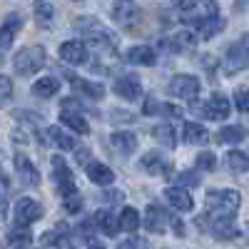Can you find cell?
Here are the masks:
<instances>
[{"instance_id":"15","label":"cell","mask_w":249,"mask_h":249,"mask_svg":"<svg viewBox=\"0 0 249 249\" xmlns=\"http://www.w3.org/2000/svg\"><path fill=\"white\" fill-rule=\"evenodd\" d=\"M70 77V85L77 95H85L90 100H102L105 97V88L100 85V82H90V80H82V77H72L70 72H65Z\"/></svg>"},{"instance_id":"38","label":"cell","mask_w":249,"mask_h":249,"mask_svg":"<svg viewBox=\"0 0 249 249\" xmlns=\"http://www.w3.org/2000/svg\"><path fill=\"white\" fill-rule=\"evenodd\" d=\"M234 105H237L239 112H249V92H247V90L239 88V90L234 92Z\"/></svg>"},{"instance_id":"33","label":"cell","mask_w":249,"mask_h":249,"mask_svg":"<svg viewBox=\"0 0 249 249\" xmlns=\"http://www.w3.org/2000/svg\"><path fill=\"white\" fill-rule=\"evenodd\" d=\"M172 177L177 179V184H179V187H197V184L202 182V177H199L197 172H192V170H184V172L172 175Z\"/></svg>"},{"instance_id":"35","label":"cell","mask_w":249,"mask_h":249,"mask_svg":"<svg viewBox=\"0 0 249 249\" xmlns=\"http://www.w3.org/2000/svg\"><path fill=\"white\" fill-rule=\"evenodd\" d=\"M195 162H197L199 170H207V172H212V170L217 167V157H214L212 152H199Z\"/></svg>"},{"instance_id":"19","label":"cell","mask_w":249,"mask_h":249,"mask_svg":"<svg viewBox=\"0 0 249 249\" xmlns=\"http://www.w3.org/2000/svg\"><path fill=\"white\" fill-rule=\"evenodd\" d=\"M5 242H8V249H28V247L33 244V234H30L28 227L15 224L13 230H8Z\"/></svg>"},{"instance_id":"10","label":"cell","mask_w":249,"mask_h":249,"mask_svg":"<svg viewBox=\"0 0 249 249\" xmlns=\"http://www.w3.org/2000/svg\"><path fill=\"white\" fill-rule=\"evenodd\" d=\"M140 167L147 172V175H155V177H172V164L170 160L160 155V152H147L142 160H140Z\"/></svg>"},{"instance_id":"20","label":"cell","mask_w":249,"mask_h":249,"mask_svg":"<svg viewBox=\"0 0 249 249\" xmlns=\"http://www.w3.org/2000/svg\"><path fill=\"white\" fill-rule=\"evenodd\" d=\"M92 219H95V224H97V230H100L102 234H107V237H115L117 230H120V217L112 214V212H107V210H97Z\"/></svg>"},{"instance_id":"28","label":"cell","mask_w":249,"mask_h":249,"mask_svg":"<svg viewBox=\"0 0 249 249\" xmlns=\"http://www.w3.org/2000/svg\"><path fill=\"white\" fill-rule=\"evenodd\" d=\"M60 122H62V124H68V127L75 130L77 135H88V132H90L88 120L82 117V115H77V112H62V115H60Z\"/></svg>"},{"instance_id":"25","label":"cell","mask_w":249,"mask_h":249,"mask_svg":"<svg viewBox=\"0 0 249 249\" xmlns=\"http://www.w3.org/2000/svg\"><path fill=\"white\" fill-rule=\"evenodd\" d=\"M244 137H247V130L242 124H230V127H222L217 132V142H222V144H239Z\"/></svg>"},{"instance_id":"37","label":"cell","mask_w":249,"mask_h":249,"mask_svg":"<svg viewBox=\"0 0 249 249\" xmlns=\"http://www.w3.org/2000/svg\"><path fill=\"white\" fill-rule=\"evenodd\" d=\"M117 249H150L147 239H142V237H130V239H124Z\"/></svg>"},{"instance_id":"31","label":"cell","mask_w":249,"mask_h":249,"mask_svg":"<svg viewBox=\"0 0 249 249\" xmlns=\"http://www.w3.org/2000/svg\"><path fill=\"white\" fill-rule=\"evenodd\" d=\"M227 164H230L232 172H249V155L239 152V150H232L227 155Z\"/></svg>"},{"instance_id":"32","label":"cell","mask_w":249,"mask_h":249,"mask_svg":"<svg viewBox=\"0 0 249 249\" xmlns=\"http://www.w3.org/2000/svg\"><path fill=\"white\" fill-rule=\"evenodd\" d=\"M175 135H177L175 127H172V124H167V122H162V124H157V127H155V137L164 144V147H175V144H177V137Z\"/></svg>"},{"instance_id":"26","label":"cell","mask_w":249,"mask_h":249,"mask_svg":"<svg viewBox=\"0 0 249 249\" xmlns=\"http://www.w3.org/2000/svg\"><path fill=\"white\" fill-rule=\"evenodd\" d=\"M140 15H142V13H140L137 8H132L130 3H120V5L115 8V20H117L120 25H124V28H130L132 23H137Z\"/></svg>"},{"instance_id":"13","label":"cell","mask_w":249,"mask_h":249,"mask_svg":"<svg viewBox=\"0 0 249 249\" xmlns=\"http://www.w3.org/2000/svg\"><path fill=\"white\" fill-rule=\"evenodd\" d=\"M115 92L122 97V100H127V102H135L142 97V82L135 77V75H122L115 80Z\"/></svg>"},{"instance_id":"46","label":"cell","mask_w":249,"mask_h":249,"mask_svg":"<svg viewBox=\"0 0 249 249\" xmlns=\"http://www.w3.org/2000/svg\"><path fill=\"white\" fill-rule=\"evenodd\" d=\"M105 199H107V202H122L124 195H122V192H105Z\"/></svg>"},{"instance_id":"27","label":"cell","mask_w":249,"mask_h":249,"mask_svg":"<svg viewBox=\"0 0 249 249\" xmlns=\"http://www.w3.org/2000/svg\"><path fill=\"white\" fill-rule=\"evenodd\" d=\"M60 90V80L57 77H40L33 85V95L35 97H53Z\"/></svg>"},{"instance_id":"8","label":"cell","mask_w":249,"mask_h":249,"mask_svg":"<svg viewBox=\"0 0 249 249\" xmlns=\"http://www.w3.org/2000/svg\"><path fill=\"white\" fill-rule=\"evenodd\" d=\"M53 179H55V184H57V190H60L62 197L77 192L75 179H72V175H70V170H68L65 160H62V155H55V157H53Z\"/></svg>"},{"instance_id":"2","label":"cell","mask_w":249,"mask_h":249,"mask_svg":"<svg viewBox=\"0 0 249 249\" xmlns=\"http://www.w3.org/2000/svg\"><path fill=\"white\" fill-rule=\"evenodd\" d=\"M75 30H80V33H85L88 35V43L95 48V50H115V35L105 28V25H100L97 20H92V18H80V20H75Z\"/></svg>"},{"instance_id":"4","label":"cell","mask_w":249,"mask_h":249,"mask_svg":"<svg viewBox=\"0 0 249 249\" xmlns=\"http://www.w3.org/2000/svg\"><path fill=\"white\" fill-rule=\"evenodd\" d=\"M13 65L20 75H33L37 72L40 68L45 65V48H40V45H28L23 48L15 57H13Z\"/></svg>"},{"instance_id":"18","label":"cell","mask_w":249,"mask_h":249,"mask_svg":"<svg viewBox=\"0 0 249 249\" xmlns=\"http://www.w3.org/2000/svg\"><path fill=\"white\" fill-rule=\"evenodd\" d=\"M85 175L90 177L92 184H100V187H107V184L115 182V172L107 167V164H102V162H90L85 167Z\"/></svg>"},{"instance_id":"1","label":"cell","mask_w":249,"mask_h":249,"mask_svg":"<svg viewBox=\"0 0 249 249\" xmlns=\"http://www.w3.org/2000/svg\"><path fill=\"white\" fill-rule=\"evenodd\" d=\"M242 207L237 190H212L207 195V217L210 219H234Z\"/></svg>"},{"instance_id":"29","label":"cell","mask_w":249,"mask_h":249,"mask_svg":"<svg viewBox=\"0 0 249 249\" xmlns=\"http://www.w3.org/2000/svg\"><path fill=\"white\" fill-rule=\"evenodd\" d=\"M48 140L60 150H75V137H70L65 130H60V127H50L48 130Z\"/></svg>"},{"instance_id":"41","label":"cell","mask_w":249,"mask_h":249,"mask_svg":"<svg viewBox=\"0 0 249 249\" xmlns=\"http://www.w3.org/2000/svg\"><path fill=\"white\" fill-rule=\"evenodd\" d=\"M0 95H3V102H8L10 97H13V82H10V77H0Z\"/></svg>"},{"instance_id":"3","label":"cell","mask_w":249,"mask_h":249,"mask_svg":"<svg viewBox=\"0 0 249 249\" xmlns=\"http://www.w3.org/2000/svg\"><path fill=\"white\" fill-rule=\"evenodd\" d=\"M244 68H249V33L239 37V43L227 48V53L222 57V72L224 75H234Z\"/></svg>"},{"instance_id":"34","label":"cell","mask_w":249,"mask_h":249,"mask_svg":"<svg viewBox=\"0 0 249 249\" xmlns=\"http://www.w3.org/2000/svg\"><path fill=\"white\" fill-rule=\"evenodd\" d=\"M62 207H65V212H70V214H80V210H82V197H80V192H72V195H68V197H62Z\"/></svg>"},{"instance_id":"17","label":"cell","mask_w":249,"mask_h":249,"mask_svg":"<svg viewBox=\"0 0 249 249\" xmlns=\"http://www.w3.org/2000/svg\"><path fill=\"white\" fill-rule=\"evenodd\" d=\"M124 60L130 62V65H144V68H152L157 62V55L150 45H135L127 50V55H124Z\"/></svg>"},{"instance_id":"43","label":"cell","mask_w":249,"mask_h":249,"mask_svg":"<svg viewBox=\"0 0 249 249\" xmlns=\"http://www.w3.org/2000/svg\"><path fill=\"white\" fill-rule=\"evenodd\" d=\"M162 112L167 117H182V110L177 105H164V102H162Z\"/></svg>"},{"instance_id":"6","label":"cell","mask_w":249,"mask_h":249,"mask_svg":"<svg viewBox=\"0 0 249 249\" xmlns=\"http://www.w3.org/2000/svg\"><path fill=\"white\" fill-rule=\"evenodd\" d=\"M184 20H187L190 25H195V30H197V35H199L202 40H210V37L219 35V33L227 28V20H224L222 15H199V18L184 15Z\"/></svg>"},{"instance_id":"7","label":"cell","mask_w":249,"mask_h":249,"mask_svg":"<svg viewBox=\"0 0 249 249\" xmlns=\"http://www.w3.org/2000/svg\"><path fill=\"white\" fill-rule=\"evenodd\" d=\"M199 88H202L199 77H195V75H177V77L170 80L167 92L172 97H179V100H195V95L199 92Z\"/></svg>"},{"instance_id":"14","label":"cell","mask_w":249,"mask_h":249,"mask_svg":"<svg viewBox=\"0 0 249 249\" xmlns=\"http://www.w3.org/2000/svg\"><path fill=\"white\" fill-rule=\"evenodd\" d=\"M164 197H167V202L175 207L177 212H192V207H195L190 192H187L184 187H179V184L167 187V190H164Z\"/></svg>"},{"instance_id":"49","label":"cell","mask_w":249,"mask_h":249,"mask_svg":"<svg viewBox=\"0 0 249 249\" xmlns=\"http://www.w3.org/2000/svg\"><path fill=\"white\" fill-rule=\"evenodd\" d=\"M62 249H75V247H70V244H65V242H62Z\"/></svg>"},{"instance_id":"9","label":"cell","mask_w":249,"mask_h":249,"mask_svg":"<svg viewBox=\"0 0 249 249\" xmlns=\"http://www.w3.org/2000/svg\"><path fill=\"white\" fill-rule=\"evenodd\" d=\"M40 217H43V207H40L35 199H30V197L18 199V204H15V224L30 227V224L37 222Z\"/></svg>"},{"instance_id":"47","label":"cell","mask_w":249,"mask_h":249,"mask_svg":"<svg viewBox=\"0 0 249 249\" xmlns=\"http://www.w3.org/2000/svg\"><path fill=\"white\" fill-rule=\"evenodd\" d=\"M172 227H175V234H177V237H184V224H182V219H172Z\"/></svg>"},{"instance_id":"22","label":"cell","mask_w":249,"mask_h":249,"mask_svg":"<svg viewBox=\"0 0 249 249\" xmlns=\"http://www.w3.org/2000/svg\"><path fill=\"white\" fill-rule=\"evenodd\" d=\"M110 142H112V147H115L120 155H132V152L137 150V137H135L132 132H124V130L112 132Z\"/></svg>"},{"instance_id":"39","label":"cell","mask_w":249,"mask_h":249,"mask_svg":"<svg viewBox=\"0 0 249 249\" xmlns=\"http://www.w3.org/2000/svg\"><path fill=\"white\" fill-rule=\"evenodd\" d=\"M62 110H65V112H72V110H75L77 115H80V112H88V107L82 105L80 100H75V97H68V100H62Z\"/></svg>"},{"instance_id":"40","label":"cell","mask_w":249,"mask_h":249,"mask_svg":"<svg viewBox=\"0 0 249 249\" xmlns=\"http://www.w3.org/2000/svg\"><path fill=\"white\" fill-rule=\"evenodd\" d=\"M199 3H202V0H172V5H175L177 10H182V13H192V10H197Z\"/></svg>"},{"instance_id":"30","label":"cell","mask_w":249,"mask_h":249,"mask_svg":"<svg viewBox=\"0 0 249 249\" xmlns=\"http://www.w3.org/2000/svg\"><path fill=\"white\" fill-rule=\"evenodd\" d=\"M137 227H140V212L132 210V207H124V210L120 212V230L135 232Z\"/></svg>"},{"instance_id":"24","label":"cell","mask_w":249,"mask_h":249,"mask_svg":"<svg viewBox=\"0 0 249 249\" xmlns=\"http://www.w3.org/2000/svg\"><path fill=\"white\" fill-rule=\"evenodd\" d=\"M33 10H35V20L40 28H50L53 20H55V8L48 3V0H35L33 3Z\"/></svg>"},{"instance_id":"42","label":"cell","mask_w":249,"mask_h":249,"mask_svg":"<svg viewBox=\"0 0 249 249\" xmlns=\"http://www.w3.org/2000/svg\"><path fill=\"white\" fill-rule=\"evenodd\" d=\"M162 112V102H157L155 97L144 100V115H160Z\"/></svg>"},{"instance_id":"45","label":"cell","mask_w":249,"mask_h":249,"mask_svg":"<svg viewBox=\"0 0 249 249\" xmlns=\"http://www.w3.org/2000/svg\"><path fill=\"white\" fill-rule=\"evenodd\" d=\"M88 157H90V150H88V147L77 150V155H75V160H77L80 164H88Z\"/></svg>"},{"instance_id":"44","label":"cell","mask_w":249,"mask_h":249,"mask_svg":"<svg viewBox=\"0 0 249 249\" xmlns=\"http://www.w3.org/2000/svg\"><path fill=\"white\" fill-rule=\"evenodd\" d=\"M112 120H115V122H120V120H122V122H132L135 117H132L130 112H122V110H115V112H112Z\"/></svg>"},{"instance_id":"16","label":"cell","mask_w":249,"mask_h":249,"mask_svg":"<svg viewBox=\"0 0 249 249\" xmlns=\"http://www.w3.org/2000/svg\"><path fill=\"white\" fill-rule=\"evenodd\" d=\"M15 170L20 175V182L28 187H37L40 184V172L35 170V164L25 157V155H15Z\"/></svg>"},{"instance_id":"51","label":"cell","mask_w":249,"mask_h":249,"mask_svg":"<svg viewBox=\"0 0 249 249\" xmlns=\"http://www.w3.org/2000/svg\"><path fill=\"white\" fill-rule=\"evenodd\" d=\"M247 237H249V234H247Z\"/></svg>"},{"instance_id":"50","label":"cell","mask_w":249,"mask_h":249,"mask_svg":"<svg viewBox=\"0 0 249 249\" xmlns=\"http://www.w3.org/2000/svg\"><path fill=\"white\" fill-rule=\"evenodd\" d=\"M120 3H130V0H120Z\"/></svg>"},{"instance_id":"48","label":"cell","mask_w":249,"mask_h":249,"mask_svg":"<svg viewBox=\"0 0 249 249\" xmlns=\"http://www.w3.org/2000/svg\"><path fill=\"white\" fill-rule=\"evenodd\" d=\"M88 249H107V247L102 244V242H95V239H92V242L88 244Z\"/></svg>"},{"instance_id":"23","label":"cell","mask_w":249,"mask_h":249,"mask_svg":"<svg viewBox=\"0 0 249 249\" xmlns=\"http://www.w3.org/2000/svg\"><path fill=\"white\" fill-rule=\"evenodd\" d=\"M182 137H184L187 144H204L207 140H210V132H207L199 122H184Z\"/></svg>"},{"instance_id":"5","label":"cell","mask_w":249,"mask_h":249,"mask_svg":"<svg viewBox=\"0 0 249 249\" xmlns=\"http://www.w3.org/2000/svg\"><path fill=\"white\" fill-rule=\"evenodd\" d=\"M192 112H199L207 120H224V117H230V100H227L224 95H219V92L212 95L207 102L192 100Z\"/></svg>"},{"instance_id":"11","label":"cell","mask_w":249,"mask_h":249,"mask_svg":"<svg viewBox=\"0 0 249 249\" xmlns=\"http://www.w3.org/2000/svg\"><path fill=\"white\" fill-rule=\"evenodd\" d=\"M60 60L68 65H85L88 62V45L80 40H68L60 45Z\"/></svg>"},{"instance_id":"36","label":"cell","mask_w":249,"mask_h":249,"mask_svg":"<svg viewBox=\"0 0 249 249\" xmlns=\"http://www.w3.org/2000/svg\"><path fill=\"white\" fill-rule=\"evenodd\" d=\"M20 28H23V18H20L18 13H10L8 18H5V23H3V30H8V33H18Z\"/></svg>"},{"instance_id":"12","label":"cell","mask_w":249,"mask_h":249,"mask_svg":"<svg viewBox=\"0 0 249 249\" xmlns=\"http://www.w3.org/2000/svg\"><path fill=\"white\" fill-rule=\"evenodd\" d=\"M167 222H172V217L164 212V207H160V204H147V210H144V227H147L150 232H155V234H160V232H164L167 230Z\"/></svg>"},{"instance_id":"21","label":"cell","mask_w":249,"mask_h":249,"mask_svg":"<svg viewBox=\"0 0 249 249\" xmlns=\"http://www.w3.org/2000/svg\"><path fill=\"white\" fill-rule=\"evenodd\" d=\"M210 232H212V237L219 239V242H230V239H234V237L239 234V230L234 227V219H212Z\"/></svg>"}]
</instances>
